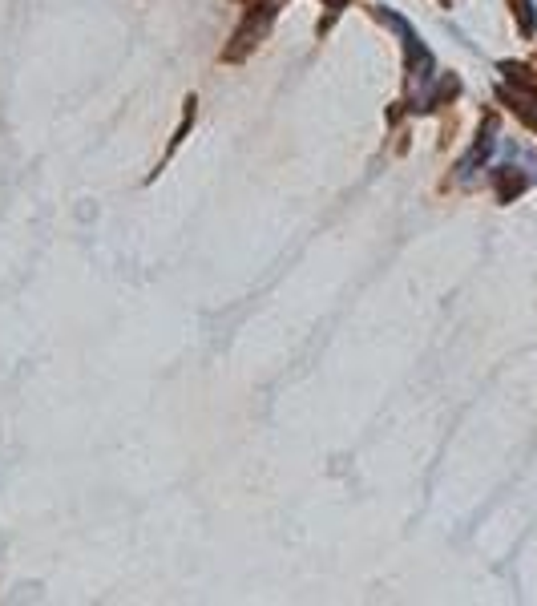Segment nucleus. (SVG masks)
<instances>
[{
	"instance_id": "5",
	"label": "nucleus",
	"mask_w": 537,
	"mask_h": 606,
	"mask_svg": "<svg viewBox=\"0 0 537 606\" xmlns=\"http://www.w3.org/2000/svg\"><path fill=\"white\" fill-rule=\"evenodd\" d=\"M509 9H513V21H517V33H521V37H533V33H537V9H533V0H509Z\"/></svg>"
},
{
	"instance_id": "3",
	"label": "nucleus",
	"mask_w": 537,
	"mask_h": 606,
	"mask_svg": "<svg viewBox=\"0 0 537 606\" xmlns=\"http://www.w3.org/2000/svg\"><path fill=\"white\" fill-rule=\"evenodd\" d=\"M525 186H529L525 170H517V166H497V170H493V190H497L501 202H513Z\"/></svg>"
},
{
	"instance_id": "4",
	"label": "nucleus",
	"mask_w": 537,
	"mask_h": 606,
	"mask_svg": "<svg viewBox=\"0 0 537 606\" xmlns=\"http://www.w3.org/2000/svg\"><path fill=\"white\" fill-rule=\"evenodd\" d=\"M501 73H505V81L517 93H525V97L537 101V73H533V65H525V61H501Z\"/></svg>"
},
{
	"instance_id": "6",
	"label": "nucleus",
	"mask_w": 537,
	"mask_h": 606,
	"mask_svg": "<svg viewBox=\"0 0 537 606\" xmlns=\"http://www.w3.org/2000/svg\"><path fill=\"white\" fill-rule=\"evenodd\" d=\"M324 5H328V9H332V13H340V9H344V5H348V0H324Z\"/></svg>"
},
{
	"instance_id": "1",
	"label": "nucleus",
	"mask_w": 537,
	"mask_h": 606,
	"mask_svg": "<svg viewBox=\"0 0 537 606\" xmlns=\"http://www.w3.org/2000/svg\"><path fill=\"white\" fill-rule=\"evenodd\" d=\"M275 13H279V0H251V9H247V17H243V25L235 29L231 45L223 49V61H243V57L267 37Z\"/></svg>"
},
{
	"instance_id": "7",
	"label": "nucleus",
	"mask_w": 537,
	"mask_h": 606,
	"mask_svg": "<svg viewBox=\"0 0 537 606\" xmlns=\"http://www.w3.org/2000/svg\"><path fill=\"white\" fill-rule=\"evenodd\" d=\"M441 5H453V0H441Z\"/></svg>"
},
{
	"instance_id": "2",
	"label": "nucleus",
	"mask_w": 537,
	"mask_h": 606,
	"mask_svg": "<svg viewBox=\"0 0 537 606\" xmlns=\"http://www.w3.org/2000/svg\"><path fill=\"white\" fill-rule=\"evenodd\" d=\"M493 146H497V118L485 114V122H481V130H477V142H473L469 154L457 162V178H473L477 166H485V162L493 158Z\"/></svg>"
}]
</instances>
